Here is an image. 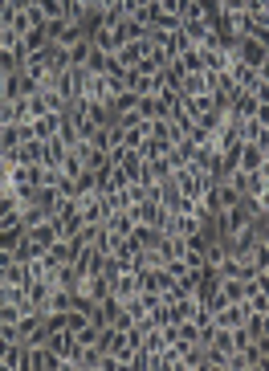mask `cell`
<instances>
[{
    "label": "cell",
    "mask_w": 269,
    "mask_h": 371,
    "mask_svg": "<svg viewBox=\"0 0 269 371\" xmlns=\"http://www.w3.org/2000/svg\"><path fill=\"white\" fill-rule=\"evenodd\" d=\"M29 237H33V245L41 249V257H45V249H49V245L61 237V225H57V217H45L41 225H33V229H29Z\"/></svg>",
    "instance_id": "cell-1"
},
{
    "label": "cell",
    "mask_w": 269,
    "mask_h": 371,
    "mask_svg": "<svg viewBox=\"0 0 269 371\" xmlns=\"http://www.w3.org/2000/svg\"><path fill=\"white\" fill-rule=\"evenodd\" d=\"M261 163H266V147L261 143H241V172H249V176H257L261 172Z\"/></svg>",
    "instance_id": "cell-2"
},
{
    "label": "cell",
    "mask_w": 269,
    "mask_h": 371,
    "mask_svg": "<svg viewBox=\"0 0 269 371\" xmlns=\"http://www.w3.org/2000/svg\"><path fill=\"white\" fill-rule=\"evenodd\" d=\"M266 53L269 49L261 46V41H253V37H241V41H237V57H241L245 66H257V70H261V66H266Z\"/></svg>",
    "instance_id": "cell-3"
},
{
    "label": "cell",
    "mask_w": 269,
    "mask_h": 371,
    "mask_svg": "<svg viewBox=\"0 0 269 371\" xmlns=\"http://www.w3.org/2000/svg\"><path fill=\"white\" fill-rule=\"evenodd\" d=\"M25 232H29V229H25L21 221H8V225H0V253H12V249L25 241Z\"/></svg>",
    "instance_id": "cell-4"
},
{
    "label": "cell",
    "mask_w": 269,
    "mask_h": 371,
    "mask_svg": "<svg viewBox=\"0 0 269 371\" xmlns=\"http://www.w3.org/2000/svg\"><path fill=\"white\" fill-rule=\"evenodd\" d=\"M70 371H102V351H98V347H82V351L70 359Z\"/></svg>",
    "instance_id": "cell-5"
},
{
    "label": "cell",
    "mask_w": 269,
    "mask_h": 371,
    "mask_svg": "<svg viewBox=\"0 0 269 371\" xmlns=\"http://www.w3.org/2000/svg\"><path fill=\"white\" fill-rule=\"evenodd\" d=\"M131 241L139 249H159V245H163V229H155V225H134Z\"/></svg>",
    "instance_id": "cell-6"
},
{
    "label": "cell",
    "mask_w": 269,
    "mask_h": 371,
    "mask_svg": "<svg viewBox=\"0 0 269 371\" xmlns=\"http://www.w3.org/2000/svg\"><path fill=\"white\" fill-rule=\"evenodd\" d=\"M176 61H179V70H183V74H204V53H200V46H188Z\"/></svg>",
    "instance_id": "cell-7"
},
{
    "label": "cell",
    "mask_w": 269,
    "mask_h": 371,
    "mask_svg": "<svg viewBox=\"0 0 269 371\" xmlns=\"http://www.w3.org/2000/svg\"><path fill=\"white\" fill-rule=\"evenodd\" d=\"M134 114H139L143 123L159 119V114H163V110H159V94H139V102H134Z\"/></svg>",
    "instance_id": "cell-8"
},
{
    "label": "cell",
    "mask_w": 269,
    "mask_h": 371,
    "mask_svg": "<svg viewBox=\"0 0 269 371\" xmlns=\"http://www.w3.org/2000/svg\"><path fill=\"white\" fill-rule=\"evenodd\" d=\"M33 127H37V139H53L61 131V110H49L41 119H33Z\"/></svg>",
    "instance_id": "cell-9"
},
{
    "label": "cell",
    "mask_w": 269,
    "mask_h": 371,
    "mask_svg": "<svg viewBox=\"0 0 269 371\" xmlns=\"http://www.w3.org/2000/svg\"><path fill=\"white\" fill-rule=\"evenodd\" d=\"M179 94H183V98H188V94H212V86H208V74H183Z\"/></svg>",
    "instance_id": "cell-10"
},
{
    "label": "cell",
    "mask_w": 269,
    "mask_h": 371,
    "mask_svg": "<svg viewBox=\"0 0 269 371\" xmlns=\"http://www.w3.org/2000/svg\"><path fill=\"white\" fill-rule=\"evenodd\" d=\"M221 294L228 298V302H245V298H249V281H241V278H221Z\"/></svg>",
    "instance_id": "cell-11"
},
{
    "label": "cell",
    "mask_w": 269,
    "mask_h": 371,
    "mask_svg": "<svg viewBox=\"0 0 269 371\" xmlns=\"http://www.w3.org/2000/svg\"><path fill=\"white\" fill-rule=\"evenodd\" d=\"M90 53H94V37L86 33V37H78V41L70 46V66H86Z\"/></svg>",
    "instance_id": "cell-12"
},
{
    "label": "cell",
    "mask_w": 269,
    "mask_h": 371,
    "mask_svg": "<svg viewBox=\"0 0 269 371\" xmlns=\"http://www.w3.org/2000/svg\"><path fill=\"white\" fill-rule=\"evenodd\" d=\"M106 229L114 232V237H131V232H134V221H131V212H127V208H123V212H114V217L106 221Z\"/></svg>",
    "instance_id": "cell-13"
},
{
    "label": "cell",
    "mask_w": 269,
    "mask_h": 371,
    "mask_svg": "<svg viewBox=\"0 0 269 371\" xmlns=\"http://www.w3.org/2000/svg\"><path fill=\"white\" fill-rule=\"evenodd\" d=\"M21 123H0V151H8V147H21Z\"/></svg>",
    "instance_id": "cell-14"
},
{
    "label": "cell",
    "mask_w": 269,
    "mask_h": 371,
    "mask_svg": "<svg viewBox=\"0 0 269 371\" xmlns=\"http://www.w3.org/2000/svg\"><path fill=\"white\" fill-rule=\"evenodd\" d=\"M134 102H139V94L127 86V90H119L110 98V110H114V114H127V110H134Z\"/></svg>",
    "instance_id": "cell-15"
},
{
    "label": "cell",
    "mask_w": 269,
    "mask_h": 371,
    "mask_svg": "<svg viewBox=\"0 0 269 371\" xmlns=\"http://www.w3.org/2000/svg\"><path fill=\"white\" fill-rule=\"evenodd\" d=\"M114 245H119V237L102 225V229H98V237H94V249H98L102 257H110V253H114Z\"/></svg>",
    "instance_id": "cell-16"
},
{
    "label": "cell",
    "mask_w": 269,
    "mask_h": 371,
    "mask_svg": "<svg viewBox=\"0 0 269 371\" xmlns=\"http://www.w3.org/2000/svg\"><path fill=\"white\" fill-rule=\"evenodd\" d=\"M143 139H147V127H143V123H139V127H123V147H127V151H139Z\"/></svg>",
    "instance_id": "cell-17"
},
{
    "label": "cell",
    "mask_w": 269,
    "mask_h": 371,
    "mask_svg": "<svg viewBox=\"0 0 269 371\" xmlns=\"http://www.w3.org/2000/svg\"><path fill=\"white\" fill-rule=\"evenodd\" d=\"M37 12L45 21H57V17H66V0H37Z\"/></svg>",
    "instance_id": "cell-18"
},
{
    "label": "cell",
    "mask_w": 269,
    "mask_h": 371,
    "mask_svg": "<svg viewBox=\"0 0 269 371\" xmlns=\"http://www.w3.org/2000/svg\"><path fill=\"white\" fill-rule=\"evenodd\" d=\"M82 172H86V163H82V159H78V155H74V151H70V155H66V159H61V176H66V180H78V176H82Z\"/></svg>",
    "instance_id": "cell-19"
},
{
    "label": "cell",
    "mask_w": 269,
    "mask_h": 371,
    "mask_svg": "<svg viewBox=\"0 0 269 371\" xmlns=\"http://www.w3.org/2000/svg\"><path fill=\"white\" fill-rule=\"evenodd\" d=\"M86 323H90L86 310H78V306H70V310H66V330H70V334H78Z\"/></svg>",
    "instance_id": "cell-20"
},
{
    "label": "cell",
    "mask_w": 269,
    "mask_h": 371,
    "mask_svg": "<svg viewBox=\"0 0 269 371\" xmlns=\"http://www.w3.org/2000/svg\"><path fill=\"white\" fill-rule=\"evenodd\" d=\"M74 339H78L82 347H98V339H102V326H98V323H86L82 330H78V334H74Z\"/></svg>",
    "instance_id": "cell-21"
},
{
    "label": "cell",
    "mask_w": 269,
    "mask_h": 371,
    "mask_svg": "<svg viewBox=\"0 0 269 371\" xmlns=\"http://www.w3.org/2000/svg\"><path fill=\"white\" fill-rule=\"evenodd\" d=\"M179 343H200V326H196V319L179 323Z\"/></svg>",
    "instance_id": "cell-22"
},
{
    "label": "cell",
    "mask_w": 269,
    "mask_h": 371,
    "mask_svg": "<svg viewBox=\"0 0 269 371\" xmlns=\"http://www.w3.org/2000/svg\"><path fill=\"white\" fill-rule=\"evenodd\" d=\"M29 110H33V119H41V114H49V98H45L41 90L29 94Z\"/></svg>",
    "instance_id": "cell-23"
},
{
    "label": "cell",
    "mask_w": 269,
    "mask_h": 371,
    "mask_svg": "<svg viewBox=\"0 0 269 371\" xmlns=\"http://www.w3.org/2000/svg\"><path fill=\"white\" fill-rule=\"evenodd\" d=\"M21 314H25V310H21L17 302H4V306H0V323H21Z\"/></svg>",
    "instance_id": "cell-24"
},
{
    "label": "cell",
    "mask_w": 269,
    "mask_h": 371,
    "mask_svg": "<svg viewBox=\"0 0 269 371\" xmlns=\"http://www.w3.org/2000/svg\"><path fill=\"white\" fill-rule=\"evenodd\" d=\"M253 261H257V270L266 274V270H269V245H261V241H257V249H253Z\"/></svg>",
    "instance_id": "cell-25"
},
{
    "label": "cell",
    "mask_w": 269,
    "mask_h": 371,
    "mask_svg": "<svg viewBox=\"0 0 269 371\" xmlns=\"http://www.w3.org/2000/svg\"><path fill=\"white\" fill-rule=\"evenodd\" d=\"M249 0H221V12H245Z\"/></svg>",
    "instance_id": "cell-26"
},
{
    "label": "cell",
    "mask_w": 269,
    "mask_h": 371,
    "mask_svg": "<svg viewBox=\"0 0 269 371\" xmlns=\"http://www.w3.org/2000/svg\"><path fill=\"white\" fill-rule=\"evenodd\" d=\"M253 343L261 347V355H266V359H269V330H266V334H261V339H253Z\"/></svg>",
    "instance_id": "cell-27"
},
{
    "label": "cell",
    "mask_w": 269,
    "mask_h": 371,
    "mask_svg": "<svg viewBox=\"0 0 269 371\" xmlns=\"http://www.w3.org/2000/svg\"><path fill=\"white\" fill-rule=\"evenodd\" d=\"M12 4H17V8H33L37 0H12Z\"/></svg>",
    "instance_id": "cell-28"
},
{
    "label": "cell",
    "mask_w": 269,
    "mask_h": 371,
    "mask_svg": "<svg viewBox=\"0 0 269 371\" xmlns=\"http://www.w3.org/2000/svg\"><path fill=\"white\" fill-rule=\"evenodd\" d=\"M70 4V0H66ZM74 4H82V8H94V0H74Z\"/></svg>",
    "instance_id": "cell-29"
},
{
    "label": "cell",
    "mask_w": 269,
    "mask_h": 371,
    "mask_svg": "<svg viewBox=\"0 0 269 371\" xmlns=\"http://www.w3.org/2000/svg\"><path fill=\"white\" fill-rule=\"evenodd\" d=\"M0 102H4V74H0Z\"/></svg>",
    "instance_id": "cell-30"
},
{
    "label": "cell",
    "mask_w": 269,
    "mask_h": 371,
    "mask_svg": "<svg viewBox=\"0 0 269 371\" xmlns=\"http://www.w3.org/2000/svg\"><path fill=\"white\" fill-rule=\"evenodd\" d=\"M4 192H8V184H0V200H4Z\"/></svg>",
    "instance_id": "cell-31"
},
{
    "label": "cell",
    "mask_w": 269,
    "mask_h": 371,
    "mask_svg": "<svg viewBox=\"0 0 269 371\" xmlns=\"http://www.w3.org/2000/svg\"><path fill=\"white\" fill-rule=\"evenodd\" d=\"M8 4H12V0H0V8H8Z\"/></svg>",
    "instance_id": "cell-32"
},
{
    "label": "cell",
    "mask_w": 269,
    "mask_h": 371,
    "mask_svg": "<svg viewBox=\"0 0 269 371\" xmlns=\"http://www.w3.org/2000/svg\"><path fill=\"white\" fill-rule=\"evenodd\" d=\"M0 25H4V8H0Z\"/></svg>",
    "instance_id": "cell-33"
}]
</instances>
